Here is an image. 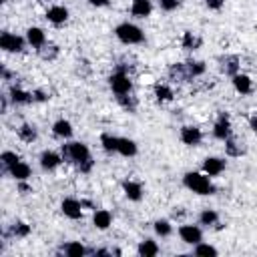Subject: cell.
I'll use <instances>...</instances> for the list:
<instances>
[{"mask_svg": "<svg viewBox=\"0 0 257 257\" xmlns=\"http://www.w3.org/2000/svg\"><path fill=\"white\" fill-rule=\"evenodd\" d=\"M183 213H185V211H183V209L179 207V211H177V209L173 211V217H175V219H177V217H183Z\"/></svg>", "mask_w": 257, "mask_h": 257, "instance_id": "7dc6e473", "label": "cell"}, {"mask_svg": "<svg viewBox=\"0 0 257 257\" xmlns=\"http://www.w3.org/2000/svg\"><path fill=\"white\" fill-rule=\"evenodd\" d=\"M58 253H64L66 257H82V255H88V249L78 241H70V243H64Z\"/></svg>", "mask_w": 257, "mask_h": 257, "instance_id": "ac0fdd59", "label": "cell"}, {"mask_svg": "<svg viewBox=\"0 0 257 257\" xmlns=\"http://www.w3.org/2000/svg\"><path fill=\"white\" fill-rule=\"evenodd\" d=\"M20 161V157L16 155V153H12V151H4L2 155H0V165H2V173L4 175H8L10 173V169L16 165Z\"/></svg>", "mask_w": 257, "mask_h": 257, "instance_id": "4dcf8cb0", "label": "cell"}, {"mask_svg": "<svg viewBox=\"0 0 257 257\" xmlns=\"http://www.w3.org/2000/svg\"><path fill=\"white\" fill-rule=\"evenodd\" d=\"M153 229H155V233L161 235V237H169V235L173 233V225H171L167 219H159V221H155V223H153Z\"/></svg>", "mask_w": 257, "mask_h": 257, "instance_id": "8d00e7d4", "label": "cell"}, {"mask_svg": "<svg viewBox=\"0 0 257 257\" xmlns=\"http://www.w3.org/2000/svg\"><path fill=\"white\" fill-rule=\"evenodd\" d=\"M179 137H181V141H183L185 145H189V147H197V145L203 141L201 128H199V126H191V124L183 126L181 133H179Z\"/></svg>", "mask_w": 257, "mask_h": 257, "instance_id": "8fae6325", "label": "cell"}, {"mask_svg": "<svg viewBox=\"0 0 257 257\" xmlns=\"http://www.w3.org/2000/svg\"><path fill=\"white\" fill-rule=\"evenodd\" d=\"M10 100L14 102V104H30V102H34V98H32V92H26V90H22L20 86H10Z\"/></svg>", "mask_w": 257, "mask_h": 257, "instance_id": "7402d4cb", "label": "cell"}, {"mask_svg": "<svg viewBox=\"0 0 257 257\" xmlns=\"http://www.w3.org/2000/svg\"><path fill=\"white\" fill-rule=\"evenodd\" d=\"M32 98H34V102H46L50 96L44 88H36V90H32Z\"/></svg>", "mask_w": 257, "mask_h": 257, "instance_id": "ab89813d", "label": "cell"}, {"mask_svg": "<svg viewBox=\"0 0 257 257\" xmlns=\"http://www.w3.org/2000/svg\"><path fill=\"white\" fill-rule=\"evenodd\" d=\"M155 96H157V100H161V102H169V100H173L175 92H173L171 86L159 82V84H155Z\"/></svg>", "mask_w": 257, "mask_h": 257, "instance_id": "d6a6232c", "label": "cell"}, {"mask_svg": "<svg viewBox=\"0 0 257 257\" xmlns=\"http://www.w3.org/2000/svg\"><path fill=\"white\" fill-rule=\"evenodd\" d=\"M153 12V4L151 0H133L131 4V14L135 18H147Z\"/></svg>", "mask_w": 257, "mask_h": 257, "instance_id": "d6986e66", "label": "cell"}, {"mask_svg": "<svg viewBox=\"0 0 257 257\" xmlns=\"http://www.w3.org/2000/svg\"><path fill=\"white\" fill-rule=\"evenodd\" d=\"M223 4H225V0H205V6L211 10H221Z\"/></svg>", "mask_w": 257, "mask_h": 257, "instance_id": "60d3db41", "label": "cell"}, {"mask_svg": "<svg viewBox=\"0 0 257 257\" xmlns=\"http://www.w3.org/2000/svg\"><path fill=\"white\" fill-rule=\"evenodd\" d=\"M18 191H20L22 195H28V193H32V187H30V185H26L24 181H18Z\"/></svg>", "mask_w": 257, "mask_h": 257, "instance_id": "b9f144b4", "label": "cell"}, {"mask_svg": "<svg viewBox=\"0 0 257 257\" xmlns=\"http://www.w3.org/2000/svg\"><path fill=\"white\" fill-rule=\"evenodd\" d=\"M0 48L4 52H22L24 50V38L12 32H2L0 34Z\"/></svg>", "mask_w": 257, "mask_h": 257, "instance_id": "5b68a950", "label": "cell"}, {"mask_svg": "<svg viewBox=\"0 0 257 257\" xmlns=\"http://www.w3.org/2000/svg\"><path fill=\"white\" fill-rule=\"evenodd\" d=\"M60 155H62L64 161L76 165V169H78L80 173H90V171H92L94 161H92L90 151H88V147H86L84 143H78V141L66 143V145L60 147Z\"/></svg>", "mask_w": 257, "mask_h": 257, "instance_id": "6da1fadb", "label": "cell"}, {"mask_svg": "<svg viewBox=\"0 0 257 257\" xmlns=\"http://www.w3.org/2000/svg\"><path fill=\"white\" fill-rule=\"evenodd\" d=\"M110 223H112V215H110V211H106V209H98V211H94V215H92V225H94L96 229L104 231V229L110 227Z\"/></svg>", "mask_w": 257, "mask_h": 257, "instance_id": "ffe728a7", "label": "cell"}, {"mask_svg": "<svg viewBox=\"0 0 257 257\" xmlns=\"http://www.w3.org/2000/svg\"><path fill=\"white\" fill-rule=\"evenodd\" d=\"M52 133L56 137H60V139H68V137H72V124L68 120H64V118H58L52 124Z\"/></svg>", "mask_w": 257, "mask_h": 257, "instance_id": "f546056e", "label": "cell"}, {"mask_svg": "<svg viewBox=\"0 0 257 257\" xmlns=\"http://www.w3.org/2000/svg\"><path fill=\"white\" fill-rule=\"evenodd\" d=\"M62 161H64L62 155H58V153H54V151H44V153L40 155V167H42L44 171H52V169H56Z\"/></svg>", "mask_w": 257, "mask_h": 257, "instance_id": "5bb4252c", "label": "cell"}, {"mask_svg": "<svg viewBox=\"0 0 257 257\" xmlns=\"http://www.w3.org/2000/svg\"><path fill=\"white\" fill-rule=\"evenodd\" d=\"M116 153L122 155V157H135L139 153L137 149V143L126 139V137H118V147H116Z\"/></svg>", "mask_w": 257, "mask_h": 257, "instance_id": "d4e9b609", "label": "cell"}, {"mask_svg": "<svg viewBox=\"0 0 257 257\" xmlns=\"http://www.w3.org/2000/svg\"><path fill=\"white\" fill-rule=\"evenodd\" d=\"M8 175H10L12 179H16V181H26V179L30 177V165L24 163V161H18V163L10 169Z\"/></svg>", "mask_w": 257, "mask_h": 257, "instance_id": "484cf974", "label": "cell"}, {"mask_svg": "<svg viewBox=\"0 0 257 257\" xmlns=\"http://www.w3.org/2000/svg\"><path fill=\"white\" fill-rule=\"evenodd\" d=\"M4 2H8V0H4Z\"/></svg>", "mask_w": 257, "mask_h": 257, "instance_id": "c3c4849f", "label": "cell"}, {"mask_svg": "<svg viewBox=\"0 0 257 257\" xmlns=\"http://www.w3.org/2000/svg\"><path fill=\"white\" fill-rule=\"evenodd\" d=\"M114 36L122 44H141L145 40V32L137 24H131V22H120L114 28Z\"/></svg>", "mask_w": 257, "mask_h": 257, "instance_id": "3957f363", "label": "cell"}, {"mask_svg": "<svg viewBox=\"0 0 257 257\" xmlns=\"http://www.w3.org/2000/svg\"><path fill=\"white\" fill-rule=\"evenodd\" d=\"M179 4H181V0H159L161 10H165V12H173V10H177Z\"/></svg>", "mask_w": 257, "mask_h": 257, "instance_id": "f35d334b", "label": "cell"}, {"mask_svg": "<svg viewBox=\"0 0 257 257\" xmlns=\"http://www.w3.org/2000/svg\"><path fill=\"white\" fill-rule=\"evenodd\" d=\"M179 237L183 239V243L197 245V243H201V239H203V231H201L197 225H181V227H179Z\"/></svg>", "mask_w": 257, "mask_h": 257, "instance_id": "9c48e42d", "label": "cell"}, {"mask_svg": "<svg viewBox=\"0 0 257 257\" xmlns=\"http://www.w3.org/2000/svg\"><path fill=\"white\" fill-rule=\"evenodd\" d=\"M36 52H38V56L42 58V60H56L58 58V54H60V48L54 44V42H44L40 48H36Z\"/></svg>", "mask_w": 257, "mask_h": 257, "instance_id": "cb8c5ba5", "label": "cell"}, {"mask_svg": "<svg viewBox=\"0 0 257 257\" xmlns=\"http://www.w3.org/2000/svg\"><path fill=\"white\" fill-rule=\"evenodd\" d=\"M122 191H124L128 201H141L143 199V187L137 181H128V179L122 181Z\"/></svg>", "mask_w": 257, "mask_h": 257, "instance_id": "e0dca14e", "label": "cell"}, {"mask_svg": "<svg viewBox=\"0 0 257 257\" xmlns=\"http://www.w3.org/2000/svg\"><path fill=\"white\" fill-rule=\"evenodd\" d=\"M219 68H221L223 74L235 76L239 72V68H241V60H239L237 54H225V56L219 58Z\"/></svg>", "mask_w": 257, "mask_h": 257, "instance_id": "ba28073f", "label": "cell"}, {"mask_svg": "<svg viewBox=\"0 0 257 257\" xmlns=\"http://www.w3.org/2000/svg\"><path fill=\"white\" fill-rule=\"evenodd\" d=\"M60 209H62V213H64L68 219H72V221H76V219L82 217V201H78V199H74V197L62 199Z\"/></svg>", "mask_w": 257, "mask_h": 257, "instance_id": "52a82bcc", "label": "cell"}, {"mask_svg": "<svg viewBox=\"0 0 257 257\" xmlns=\"http://www.w3.org/2000/svg\"><path fill=\"white\" fill-rule=\"evenodd\" d=\"M0 110H2V112H6V110H8V96H6V94H2V96H0Z\"/></svg>", "mask_w": 257, "mask_h": 257, "instance_id": "7bdbcfd3", "label": "cell"}, {"mask_svg": "<svg viewBox=\"0 0 257 257\" xmlns=\"http://www.w3.org/2000/svg\"><path fill=\"white\" fill-rule=\"evenodd\" d=\"M46 20L52 24H64L68 20V10L64 6H52L46 12Z\"/></svg>", "mask_w": 257, "mask_h": 257, "instance_id": "44dd1931", "label": "cell"}, {"mask_svg": "<svg viewBox=\"0 0 257 257\" xmlns=\"http://www.w3.org/2000/svg\"><path fill=\"white\" fill-rule=\"evenodd\" d=\"M217 221H219V213L213 211V209H203L199 213V223L205 225V227H213Z\"/></svg>", "mask_w": 257, "mask_h": 257, "instance_id": "836d02e7", "label": "cell"}, {"mask_svg": "<svg viewBox=\"0 0 257 257\" xmlns=\"http://www.w3.org/2000/svg\"><path fill=\"white\" fill-rule=\"evenodd\" d=\"M183 185H185L187 189H191L193 193H197V195H213V193L217 191L207 173H195V171L185 173Z\"/></svg>", "mask_w": 257, "mask_h": 257, "instance_id": "7a4b0ae2", "label": "cell"}, {"mask_svg": "<svg viewBox=\"0 0 257 257\" xmlns=\"http://www.w3.org/2000/svg\"><path fill=\"white\" fill-rule=\"evenodd\" d=\"M249 126H251L255 133H257V114H253V116L249 118Z\"/></svg>", "mask_w": 257, "mask_h": 257, "instance_id": "bcb514c9", "label": "cell"}, {"mask_svg": "<svg viewBox=\"0 0 257 257\" xmlns=\"http://www.w3.org/2000/svg\"><path fill=\"white\" fill-rule=\"evenodd\" d=\"M137 253H139L141 257H155V255H159V245H157L153 239H145V241L139 243Z\"/></svg>", "mask_w": 257, "mask_h": 257, "instance_id": "4316f807", "label": "cell"}, {"mask_svg": "<svg viewBox=\"0 0 257 257\" xmlns=\"http://www.w3.org/2000/svg\"><path fill=\"white\" fill-rule=\"evenodd\" d=\"M116 102L126 110V112H135L137 106H139V100L137 96H133L131 92H124V94H116Z\"/></svg>", "mask_w": 257, "mask_h": 257, "instance_id": "f1b7e54d", "label": "cell"}, {"mask_svg": "<svg viewBox=\"0 0 257 257\" xmlns=\"http://www.w3.org/2000/svg\"><path fill=\"white\" fill-rule=\"evenodd\" d=\"M187 68H189L191 78H197V76L205 74V70H207V66H205L203 60H187Z\"/></svg>", "mask_w": 257, "mask_h": 257, "instance_id": "d590c367", "label": "cell"}, {"mask_svg": "<svg viewBox=\"0 0 257 257\" xmlns=\"http://www.w3.org/2000/svg\"><path fill=\"white\" fill-rule=\"evenodd\" d=\"M213 137L219 139V141H225V139L231 137V120H229L227 112H219L217 114V120L213 124Z\"/></svg>", "mask_w": 257, "mask_h": 257, "instance_id": "8992f818", "label": "cell"}, {"mask_svg": "<svg viewBox=\"0 0 257 257\" xmlns=\"http://www.w3.org/2000/svg\"><path fill=\"white\" fill-rule=\"evenodd\" d=\"M225 171V161L219 157H207L203 161V173H207L209 177H217Z\"/></svg>", "mask_w": 257, "mask_h": 257, "instance_id": "4fadbf2b", "label": "cell"}, {"mask_svg": "<svg viewBox=\"0 0 257 257\" xmlns=\"http://www.w3.org/2000/svg\"><path fill=\"white\" fill-rule=\"evenodd\" d=\"M18 137H20V141H24V143H34L36 137H38L36 126H34V124H28V122L20 124V128H18Z\"/></svg>", "mask_w": 257, "mask_h": 257, "instance_id": "1f68e13d", "label": "cell"}, {"mask_svg": "<svg viewBox=\"0 0 257 257\" xmlns=\"http://www.w3.org/2000/svg\"><path fill=\"white\" fill-rule=\"evenodd\" d=\"M201 36H197L195 32H191V30H187V32H183V40H181V46L185 48V50H197L199 46H201Z\"/></svg>", "mask_w": 257, "mask_h": 257, "instance_id": "83f0119b", "label": "cell"}, {"mask_svg": "<svg viewBox=\"0 0 257 257\" xmlns=\"http://www.w3.org/2000/svg\"><path fill=\"white\" fill-rule=\"evenodd\" d=\"M26 40H28V44H30V46H34V48H40V46L46 42L44 30H42V28H38V26H32V28H28V30H26Z\"/></svg>", "mask_w": 257, "mask_h": 257, "instance_id": "603a6c76", "label": "cell"}, {"mask_svg": "<svg viewBox=\"0 0 257 257\" xmlns=\"http://www.w3.org/2000/svg\"><path fill=\"white\" fill-rule=\"evenodd\" d=\"M100 145L106 153H116V147H118V137H112L108 133H102L100 135Z\"/></svg>", "mask_w": 257, "mask_h": 257, "instance_id": "e575fe53", "label": "cell"}, {"mask_svg": "<svg viewBox=\"0 0 257 257\" xmlns=\"http://www.w3.org/2000/svg\"><path fill=\"white\" fill-rule=\"evenodd\" d=\"M92 6H96V8H100V6H108V0H88Z\"/></svg>", "mask_w": 257, "mask_h": 257, "instance_id": "f6af8a7d", "label": "cell"}, {"mask_svg": "<svg viewBox=\"0 0 257 257\" xmlns=\"http://www.w3.org/2000/svg\"><path fill=\"white\" fill-rule=\"evenodd\" d=\"M193 253H195V255H199V257H209V255H211V257H215L219 251H217L213 245H207V243H197V245H195V249H193Z\"/></svg>", "mask_w": 257, "mask_h": 257, "instance_id": "74e56055", "label": "cell"}, {"mask_svg": "<svg viewBox=\"0 0 257 257\" xmlns=\"http://www.w3.org/2000/svg\"><path fill=\"white\" fill-rule=\"evenodd\" d=\"M108 84H110V88H112L114 94H124V92H131L133 90V80L126 74V70H122V68H116L108 76Z\"/></svg>", "mask_w": 257, "mask_h": 257, "instance_id": "277c9868", "label": "cell"}, {"mask_svg": "<svg viewBox=\"0 0 257 257\" xmlns=\"http://www.w3.org/2000/svg\"><path fill=\"white\" fill-rule=\"evenodd\" d=\"M169 78L173 82H193L191 74H189V68H187V62H175L169 66Z\"/></svg>", "mask_w": 257, "mask_h": 257, "instance_id": "30bf717a", "label": "cell"}, {"mask_svg": "<svg viewBox=\"0 0 257 257\" xmlns=\"http://www.w3.org/2000/svg\"><path fill=\"white\" fill-rule=\"evenodd\" d=\"M231 80H233V86H235L237 92H241V94H251L253 92V80L247 74L237 72L235 76H231Z\"/></svg>", "mask_w": 257, "mask_h": 257, "instance_id": "2e32d148", "label": "cell"}, {"mask_svg": "<svg viewBox=\"0 0 257 257\" xmlns=\"http://www.w3.org/2000/svg\"><path fill=\"white\" fill-rule=\"evenodd\" d=\"M225 153L229 157H243L247 153V147H245V143L241 139L231 135L229 139H225Z\"/></svg>", "mask_w": 257, "mask_h": 257, "instance_id": "7c38bea8", "label": "cell"}, {"mask_svg": "<svg viewBox=\"0 0 257 257\" xmlns=\"http://www.w3.org/2000/svg\"><path fill=\"white\" fill-rule=\"evenodd\" d=\"M28 235H30V225H26L24 221H16L8 229L2 231L4 239H8V237H28Z\"/></svg>", "mask_w": 257, "mask_h": 257, "instance_id": "9a60e30c", "label": "cell"}, {"mask_svg": "<svg viewBox=\"0 0 257 257\" xmlns=\"http://www.w3.org/2000/svg\"><path fill=\"white\" fill-rule=\"evenodd\" d=\"M2 80H6V82L12 80V72H10L6 66H2Z\"/></svg>", "mask_w": 257, "mask_h": 257, "instance_id": "ee69618b", "label": "cell"}]
</instances>
